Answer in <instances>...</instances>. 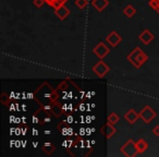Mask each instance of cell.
<instances>
[{
    "mask_svg": "<svg viewBox=\"0 0 159 157\" xmlns=\"http://www.w3.org/2000/svg\"><path fill=\"white\" fill-rule=\"evenodd\" d=\"M60 97L57 89L51 87V85L48 82H44L40 84V86L34 93V99L38 103L40 107L45 110L50 109L51 105L58 100Z\"/></svg>",
    "mask_w": 159,
    "mask_h": 157,
    "instance_id": "cell-1",
    "label": "cell"
},
{
    "mask_svg": "<svg viewBox=\"0 0 159 157\" xmlns=\"http://www.w3.org/2000/svg\"><path fill=\"white\" fill-rule=\"evenodd\" d=\"M128 61L134 67L135 69H139L147 62L148 56L139 47H135L128 56H126Z\"/></svg>",
    "mask_w": 159,
    "mask_h": 157,
    "instance_id": "cell-2",
    "label": "cell"
},
{
    "mask_svg": "<svg viewBox=\"0 0 159 157\" xmlns=\"http://www.w3.org/2000/svg\"><path fill=\"white\" fill-rule=\"evenodd\" d=\"M120 152L126 157H134L135 155H137V148L136 144L133 140H128L125 143L123 144L121 148H120Z\"/></svg>",
    "mask_w": 159,
    "mask_h": 157,
    "instance_id": "cell-3",
    "label": "cell"
},
{
    "mask_svg": "<svg viewBox=\"0 0 159 157\" xmlns=\"http://www.w3.org/2000/svg\"><path fill=\"white\" fill-rule=\"evenodd\" d=\"M156 116H157L156 111L150 106H145L139 111V118H141L145 123H150V122L152 121V119H155Z\"/></svg>",
    "mask_w": 159,
    "mask_h": 157,
    "instance_id": "cell-4",
    "label": "cell"
},
{
    "mask_svg": "<svg viewBox=\"0 0 159 157\" xmlns=\"http://www.w3.org/2000/svg\"><path fill=\"white\" fill-rule=\"evenodd\" d=\"M92 70H93V72L95 73L98 77L102 79V77H104L105 75L110 71V68H109V66L106 63V62L102 61V60H100V61H98L95 66H93Z\"/></svg>",
    "mask_w": 159,
    "mask_h": 157,
    "instance_id": "cell-5",
    "label": "cell"
},
{
    "mask_svg": "<svg viewBox=\"0 0 159 157\" xmlns=\"http://www.w3.org/2000/svg\"><path fill=\"white\" fill-rule=\"evenodd\" d=\"M109 53H110V49H109L108 47H107V45H105V43H102V42H99L96 45V47L93 48V53H95L100 60L106 58Z\"/></svg>",
    "mask_w": 159,
    "mask_h": 157,
    "instance_id": "cell-6",
    "label": "cell"
},
{
    "mask_svg": "<svg viewBox=\"0 0 159 157\" xmlns=\"http://www.w3.org/2000/svg\"><path fill=\"white\" fill-rule=\"evenodd\" d=\"M116 132H117V130H116V128H115V124L110 123L109 121L107 122V123H105L104 126L100 128V133H102L106 139H110L111 136L115 135Z\"/></svg>",
    "mask_w": 159,
    "mask_h": 157,
    "instance_id": "cell-7",
    "label": "cell"
},
{
    "mask_svg": "<svg viewBox=\"0 0 159 157\" xmlns=\"http://www.w3.org/2000/svg\"><path fill=\"white\" fill-rule=\"evenodd\" d=\"M106 42L108 43L110 46H112L113 48H115V47H117L118 45L122 42V36H120L116 31H112V32H110V34L106 37Z\"/></svg>",
    "mask_w": 159,
    "mask_h": 157,
    "instance_id": "cell-8",
    "label": "cell"
},
{
    "mask_svg": "<svg viewBox=\"0 0 159 157\" xmlns=\"http://www.w3.org/2000/svg\"><path fill=\"white\" fill-rule=\"evenodd\" d=\"M154 38H155L154 34H152V32H150L149 30H147V29L144 30V31L139 35V39L141 40L144 45H149L150 43L154 40Z\"/></svg>",
    "mask_w": 159,
    "mask_h": 157,
    "instance_id": "cell-9",
    "label": "cell"
},
{
    "mask_svg": "<svg viewBox=\"0 0 159 157\" xmlns=\"http://www.w3.org/2000/svg\"><path fill=\"white\" fill-rule=\"evenodd\" d=\"M91 3L97 12H102L109 6V0H92Z\"/></svg>",
    "mask_w": 159,
    "mask_h": 157,
    "instance_id": "cell-10",
    "label": "cell"
},
{
    "mask_svg": "<svg viewBox=\"0 0 159 157\" xmlns=\"http://www.w3.org/2000/svg\"><path fill=\"white\" fill-rule=\"evenodd\" d=\"M49 111H50L51 115H53L56 118H59V117H61V115L64 113V109H63V106H62L60 103L56 102V103H53V104L51 105Z\"/></svg>",
    "mask_w": 159,
    "mask_h": 157,
    "instance_id": "cell-11",
    "label": "cell"
},
{
    "mask_svg": "<svg viewBox=\"0 0 159 157\" xmlns=\"http://www.w3.org/2000/svg\"><path fill=\"white\" fill-rule=\"evenodd\" d=\"M55 14L60 19V20L63 21L70 16V10L66 7V5H62V6H60L58 9L55 10Z\"/></svg>",
    "mask_w": 159,
    "mask_h": 157,
    "instance_id": "cell-12",
    "label": "cell"
},
{
    "mask_svg": "<svg viewBox=\"0 0 159 157\" xmlns=\"http://www.w3.org/2000/svg\"><path fill=\"white\" fill-rule=\"evenodd\" d=\"M139 118V113H137L134 109H130V110H128V113L124 115V119L130 124H134Z\"/></svg>",
    "mask_w": 159,
    "mask_h": 157,
    "instance_id": "cell-13",
    "label": "cell"
},
{
    "mask_svg": "<svg viewBox=\"0 0 159 157\" xmlns=\"http://www.w3.org/2000/svg\"><path fill=\"white\" fill-rule=\"evenodd\" d=\"M136 148H137V154H143L144 152H146V150L148 148V143L144 139H139L136 142Z\"/></svg>",
    "mask_w": 159,
    "mask_h": 157,
    "instance_id": "cell-14",
    "label": "cell"
},
{
    "mask_svg": "<svg viewBox=\"0 0 159 157\" xmlns=\"http://www.w3.org/2000/svg\"><path fill=\"white\" fill-rule=\"evenodd\" d=\"M45 1H46L47 5L50 6L53 10H56V9H58L60 6L66 5L68 0H45Z\"/></svg>",
    "mask_w": 159,
    "mask_h": 157,
    "instance_id": "cell-15",
    "label": "cell"
},
{
    "mask_svg": "<svg viewBox=\"0 0 159 157\" xmlns=\"http://www.w3.org/2000/svg\"><path fill=\"white\" fill-rule=\"evenodd\" d=\"M123 14L126 16V18H133V16L136 14V9H135L133 6H131V5H129V6H126L125 8L123 9Z\"/></svg>",
    "mask_w": 159,
    "mask_h": 157,
    "instance_id": "cell-16",
    "label": "cell"
},
{
    "mask_svg": "<svg viewBox=\"0 0 159 157\" xmlns=\"http://www.w3.org/2000/svg\"><path fill=\"white\" fill-rule=\"evenodd\" d=\"M43 150H44L47 155H50L56 150V146L53 145L52 143H50V142H47V143H45L44 146H43Z\"/></svg>",
    "mask_w": 159,
    "mask_h": 157,
    "instance_id": "cell-17",
    "label": "cell"
},
{
    "mask_svg": "<svg viewBox=\"0 0 159 157\" xmlns=\"http://www.w3.org/2000/svg\"><path fill=\"white\" fill-rule=\"evenodd\" d=\"M119 120H120V117L118 116V113H110L108 115V118H107V121H109L110 123H112V124L118 123V122H119Z\"/></svg>",
    "mask_w": 159,
    "mask_h": 157,
    "instance_id": "cell-18",
    "label": "cell"
},
{
    "mask_svg": "<svg viewBox=\"0 0 159 157\" xmlns=\"http://www.w3.org/2000/svg\"><path fill=\"white\" fill-rule=\"evenodd\" d=\"M0 100H1V104H2V105H5V106L9 107V105H10V96L8 95V94L6 93V92H3V93L1 94Z\"/></svg>",
    "mask_w": 159,
    "mask_h": 157,
    "instance_id": "cell-19",
    "label": "cell"
},
{
    "mask_svg": "<svg viewBox=\"0 0 159 157\" xmlns=\"http://www.w3.org/2000/svg\"><path fill=\"white\" fill-rule=\"evenodd\" d=\"M74 3L80 10H83L87 6V0H75Z\"/></svg>",
    "mask_w": 159,
    "mask_h": 157,
    "instance_id": "cell-20",
    "label": "cell"
},
{
    "mask_svg": "<svg viewBox=\"0 0 159 157\" xmlns=\"http://www.w3.org/2000/svg\"><path fill=\"white\" fill-rule=\"evenodd\" d=\"M149 7L157 11L159 8V1L158 0H149Z\"/></svg>",
    "mask_w": 159,
    "mask_h": 157,
    "instance_id": "cell-21",
    "label": "cell"
},
{
    "mask_svg": "<svg viewBox=\"0 0 159 157\" xmlns=\"http://www.w3.org/2000/svg\"><path fill=\"white\" fill-rule=\"evenodd\" d=\"M33 3L37 9H40L44 6V3H46V1L45 0H33Z\"/></svg>",
    "mask_w": 159,
    "mask_h": 157,
    "instance_id": "cell-22",
    "label": "cell"
},
{
    "mask_svg": "<svg viewBox=\"0 0 159 157\" xmlns=\"http://www.w3.org/2000/svg\"><path fill=\"white\" fill-rule=\"evenodd\" d=\"M152 134H154L155 136H159V126L154 127V128H152Z\"/></svg>",
    "mask_w": 159,
    "mask_h": 157,
    "instance_id": "cell-23",
    "label": "cell"
},
{
    "mask_svg": "<svg viewBox=\"0 0 159 157\" xmlns=\"http://www.w3.org/2000/svg\"><path fill=\"white\" fill-rule=\"evenodd\" d=\"M157 12H158V13H159V8H158V10H157Z\"/></svg>",
    "mask_w": 159,
    "mask_h": 157,
    "instance_id": "cell-24",
    "label": "cell"
},
{
    "mask_svg": "<svg viewBox=\"0 0 159 157\" xmlns=\"http://www.w3.org/2000/svg\"><path fill=\"white\" fill-rule=\"evenodd\" d=\"M158 1H159V0H158Z\"/></svg>",
    "mask_w": 159,
    "mask_h": 157,
    "instance_id": "cell-25",
    "label": "cell"
}]
</instances>
